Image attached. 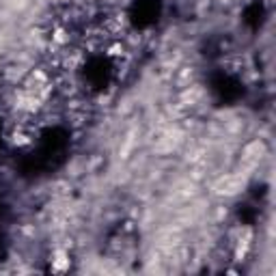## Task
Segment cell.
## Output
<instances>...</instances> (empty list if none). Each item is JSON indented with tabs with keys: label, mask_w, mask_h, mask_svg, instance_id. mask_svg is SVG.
I'll list each match as a JSON object with an SVG mask.
<instances>
[{
	"label": "cell",
	"mask_w": 276,
	"mask_h": 276,
	"mask_svg": "<svg viewBox=\"0 0 276 276\" xmlns=\"http://www.w3.org/2000/svg\"><path fill=\"white\" fill-rule=\"evenodd\" d=\"M71 265V257L65 248H56L54 253H52V259H50V270L52 272H65L69 270Z\"/></svg>",
	"instance_id": "1"
}]
</instances>
